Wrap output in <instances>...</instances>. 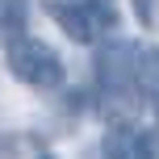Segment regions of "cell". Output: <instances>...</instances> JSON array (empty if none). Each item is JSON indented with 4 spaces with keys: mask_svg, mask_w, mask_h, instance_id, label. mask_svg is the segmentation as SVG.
<instances>
[{
    "mask_svg": "<svg viewBox=\"0 0 159 159\" xmlns=\"http://www.w3.org/2000/svg\"><path fill=\"white\" fill-rule=\"evenodd\" d=\"M4 59H8V71L21 84H30V88H59L67 80L63 55L55 46H46L42 38H30V34L8 38V55Z\"/></svg>",
    "mask_w": 159,
    "mask_h": 159,
    "instance_id": "1",
    "label": "cell"
},
{
    "mask_svg": "<svg viewBox=\"0 0 159 159\" xmlns=\"http://www.w3.org/2000/svg\"><path fill=\"white\" fill-rule=\"evenodd\" d=\"M134 42L126 38H109L101 50H96V84H101L105 101L121 105V109H130V105L138 101V71H134Z\"/></svg>",
    "mask_w": 159,
    "mask_h": 159,
    "instance_id": "2",
    "label": "cell"
},
{
    "mask_svg": "<svg viewBox=\"0 0 159 159\" xmlns=\"http://www.w3.org/2000/svg\"><path fill=\"white\" fill-rule=\"evenodd\" d=\"M50 17L71 42H101L117 30V13L101 0H50Z\"/></svg>",
    "mask_w": 159,
    "mask_h": 159,
    "instance_id": "3",
    "label": "cell"
},
{
    "mask_svg": "<svg viewBox=\"0 0 159 159\" xmlns=\"http://www.w3.org/2000/svg\"><path fill=\"white\" fill-rule=\"evenodd\" d=\"M105 159H143V134L130 126H113L105 134Z\"/></svg>",
    "mask_w": 159,
    "mask_h": 159,
    "instance_id": "4",
    "label": "cell"
},
{
    "mask_svg": "<svg viewBox=\"0 0 159 159\" xmlns=\"http://www.w3.org/2000/svg\"><path fill=\"white\" fill-rule=\"evenodd\" d=\"M25 4L30 0H0V25L8 30V38H17L25 25Z\"/></svg>",
    "mask_w": 159,
    "mask_h": 159,
    "instance_id": "5",
    "label": "cell"
},
{
    "mask_svg": "<svg viewBox=\"0 0 159 159\" xmlns=\"http://www.w3.org/2000/svg\"><path fill=\"white\" fill-rule=\"evenodd\" d=\"M151 8H155V0H134V13L143 25H151Z\"/></svg>",
    "mask_w": 159,
    "mask_h": 159,
    "instance_id": "6",
    "label": "cell"
}]
</instances>
